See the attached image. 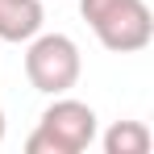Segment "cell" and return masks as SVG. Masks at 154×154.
I'll use <instances>...</instances> for the list:
<instances>
[{
    "label": "cell",
    "mask_w": 154,
    "mask_h": 154,
    "mask_svg": "<svg viewBox=\"0 0 154 154\" xmlns=\"http://www.w3.org/2000/svg\"><path fill=\"white\" fill-rule=\"evenodd\" d=\"M83 21L112 54H137L154 38V17L146 0H79Z\"/></svg>",
    "instance_id": "1"
},
{
    "label": "cell",
    "mask_w": 154,
    "mask_h": 154,
    "mask_svg": "<svg viewBox=\"0 0 154 154\" xmlns=\"http://www.w3.org/2000/svg\"><path fill=\"white\" fill-rule=\"evenodd\" d=\"M79 71H83V58H79V46L67 38V33H33L25 46V79L33 92L42 96H63L79 83Z\"/></svg>",
    "instance_id": "3"
},
{
    "label": "cell",
    "mask_w": 154,
    "mask_h": 154,
    "mask_svg": "<svg viewBox=\"0 0 154 154\" xmlns=\"http://www.w3.org/2000/svg\"><path fill=\"white\" fill-rule=\"evenodd\" d=\"M100 146H104V154H146L150 150V129L142 121H117L100 137Z\"/></svg>",
    "instance_id": "5"
},
{
    "label": "cell",
    "mask_w": 154,
    "mask_h": 154,
    "mask_svg": "<svg viewBox=\"0 0 154 154\" xmlns=\"http://www.w3.org/2000/svg\"><path fill=\"white\" fill-rule=\"evenodd\" d=\"M96 108L71 100L67 92L54 96V104L38 117V129L25 137L29 154H83L96 142Z\"/></svg>",
    "instance_id": "2"
},
{
    "label": "cell",
    "mask_w": 154,
    "mask_h": 154,
    "mask_svg": "<svg viewBox=\"0 0 154 154\" xmlns=\"http://www.w3.org/2000/svg\"><path fill=\"white\" fill-rule=\"evenodd\" d=\"M42 21V0H0V42H29Z\"/></svg>",
    "instance_id": "4"
},
{
    "label": "cell",
    "mask_w": 154,
    "mask_h": 154,
    "mask_svg": "<svg viewBox=\"0 0 154 154\" xmlns=\"http://www.w3.org/2000/svg\"><path fill=\"white\" fill-rule=\"evenodd\" d=\"M0 142H4V108H0Z\"/></svg>",
    "instance_id": "6"
}]
</instances>
